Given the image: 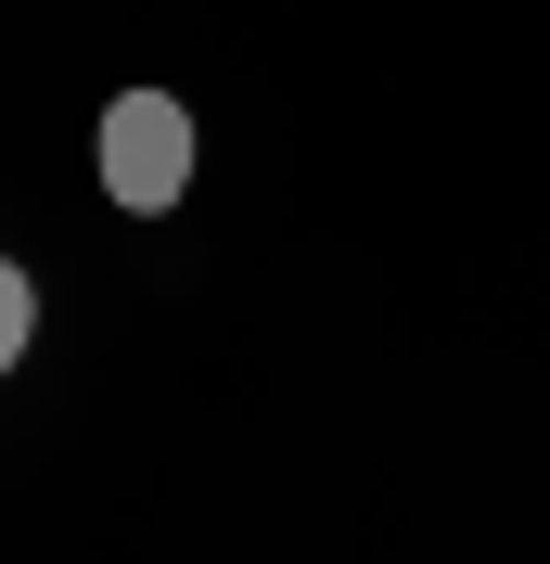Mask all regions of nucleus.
Segmentation results:
<instances>
[{
  "instance_id": "nucleus-1",
  "label": "nucleus",
  "mask_w": 550,
  "mask_h": 564,
  "mask_svg": "<svg viewBox=\"0 0 550 564\" xmlns=\"http://www.w3.org/2000/svg\"><path fill=\"white\" fill-rule=\"evenodd\" d=\"M90 167H103V193L129 218H167L179 193H193V116H179L167 90H116L103 129H90Z\"/></svg>"
},
{
  "instance_id": "nucleus-2",
  "label": "nucleus",
  "mask_w": 550,
  "mask_h": 564,
  "mask_svg": "<svg viewBox=\"0 0 550 564\" xmlns=\"http://www.w3.org/2000/svg\"><path fill=\"white\" fill-rule=\"evenodd\" d=\"M26 334H38V282L13 270V257H0V372L26 359Z\"/></svg>"
}]
</instances>
